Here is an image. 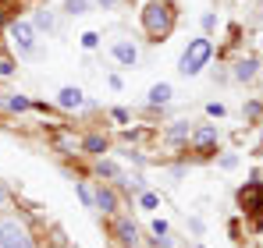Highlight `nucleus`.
<instances>
[{
	"label": "nucleus",
	"mask_w": 263,
	"mask_h": 248,
	"mask_svg": "<svg viewBox=\"0 0 263 248\" xmlns=\"http://www.w3.org/2000/svg\"><path fill=\"white\" fill-rule=\"evenodd\" d=\"M11 71H14V68H11V60H0V78H4V75H11Z\"/></svg>",
	"instance_id": "nucleus-25"
},
{
	"label": "nucleus",
	"mask_w": 263,
	"mask_h": 248,
	"mask_svg": "<svg viewBox=\"0 0 263 248\" xmlns=\"http://www.w3.org/2000/svg\"><path fill=\"white\" fill-rule=\"evenodd\" d=\"M206 114H210V117H224V107H220V103H210Z\"/></svg>",
	"instance_id": "nucleus-22"
},
{
	"label": "nucleus",
	"mask_w": 263,
	"mask_h": 248,
	"mask_svg": "<svg viewBox=\"0 0 263 248\" xmlns=\"http://www.w3.org/2000/svg\"><path fill=\"white\" fill-rule=\"evenodd\" d=\"M4 107H7V110H29L32 103H29L25 96H18V92H7V96H4Z\"/></svg>",
	"instance_id": "nucleus-13"
},
{
	"label": "nucleus",
	"mask_w": 263,
	"mask_h": 248,
	"mask_svg": "<svg viewBox=\"0 0 263 248\" xmlns=\"http://www.w3.org/2000/svg\"><path fill=\"white\" fill-rule=\"evenodd\" d=\"M175 22H178V11H175V4H167V0H149L142 7V29H146V36L153 43L167 39L175 32Z\"/></svg>",
	"instance_id": "nucleus-1"
},
{
	"label": "nucleus",
	"mask_w": 263,
	"mask_h": 248,
	"mask_svg": "<svg viewBox=\"0 0 263 248\" xmlns=\"http://www.w3.org/2000/svg\"><path fill=\"white\" fill-rule=\"evenodd\" d=\"M235 163H238V156H224V160H220V167H224V170H231Z\"/></svg>",
	"instance_id": "nucleus-24"
},
{
	"label": "nucleus",
	"mask_w": 263,
	"mask_h": 248,
	"mask_svg": "<svg viewBox=\"0 0 263 248\" xmlns=\"http://www.w3.org/2000/svg\"><path fill=\"white\" fill-rule=\"evenodd\" d=\"M86 149H89V153H103V138H100V135H89Z\"/></svg>",
	"instance_id": "nucleus-19"
},
{
	"label": "nucleus",
	"mask_w": 263,
	"mask_h": 248,
	"mask_svg": "<svg viewBox=\"0 0 263 248\" xmlns=\"http://www.w3.org/2000/svg\"><path fill=\"white\" fill-rule=\"evenodd\" d=\"M238 202H242V209H249L253 216H263V184L260 181L246 184V188L238 192Z\"/></svg>",
	"instance_id": "nucleus-5"
},
{
	"label": "nucleus",
	"mask_w": 263,
	"mask_h": 248,
	"mask_svg": "<svg viewBox=\"0 0 263 248\" xmlns=\"http://www.w3.org/2000/svg\"><path fill=\"white\" fill-rule=\"evenodd\" d=\"M96 209H103V213H114V209H118V199H114L110 188H100V192H96Z\"/></svg>",
	"instance_id": "nucleus-12"
},
{
	"label": "nucleus",
	"mask_w": 263,
	"mask_h": 248,
	"mask_svg": "<svg viewBox=\"0 0 263 248\" xmlns=\"http://www.w3.org/2000/svg\"><path fill=\"white\" fill-rule=\"evenodd\" d=\"M139 202H142V209H157V206H160V199H157L153 192H142V195H139Z\"/></svg>",
	"instance_id": "nucleus-18"
},
{
	"label": "nucleus",
	"mask_w": 263,
	"mask_h": 248,
	"mask_svg": "<svg viewBox=\"0 0 263 248\" xmlns=\"http://www.w3.org/2000/svg\"><path fill=\"white\" fill-rule=\"evenodd\" d=\"M64 11H68L71 18H79V14L89 11V0H64Z\"/></svg>",
	"instance_id": "nucleus-15"
},
{
	"label": "nucleus",
	"mask_w": 263,
	"mask_h": 248,
	"mask_svg": "<svg viewBox=\"0 0 263 248\" xmlns=\"http://www.w3.org/2000/svg\"><path fill=\"white\" fill-rule=\"evenodd\" d=\"M153 234H160V238H164V234H167V223H164V220H153Z\"/></svg>",
	"instance_id": "nucleus-23"
},
{
	"label": "nucleus",
	"mask_w": 263,
	"mask_h": 248,
	"mask_svg": "<svg viewBox=\"0 0 263 248\" xmlns=\"http://www.w3.org/2000/svg\"><path fill=\"white\" fill-rule=\"evenodd\" d=\"M235 78H238V82H253V78H256V60H253V57L238 60V68H235Z\"/></svg>",
	"instance_id": "nucleus-11"
},
{
	"label": "nucleus",
	"mask_w": 263,
	"mask_h": 248,
	"mask_svg": "<svg viewBox=\"0 0 263 248\" xmlns=\"http://www.w3.org/2000/svg\"><path fill=\"white\" fill-rule=\"evenodd\" d=\"M53 25H57L53 11H40V14H36V29H43V32H53Z\"/></svg>",
	"instance_id": "nucleus-14"
},
{
	"label": "nucleus",
	"mask_w": 263,
	"mask_h": 248,
	"mask_svg": "<svg viewBox=\"0 0 263 248\" xmlns=\"http://www.w3.org/2000/svg\"><path fill=\"white\" fill-rule=\"evenodd\" d=\"M210 57H214V43L210 39H192L189 46H185L181 60H178V71H181L185 78H192V75H199V71L206 68Z\"/></svg>",
	"instance_id": "nucleus-2"
},
{
	"label": "nucleus",
	"mask_w": 263,
	"mask_h": 248,
	"mask_svg": "<svg viewBox=\"0 0 263 248\" xmlns=\"http://www.w3.org/2000/svg\"><path fill=\"white\" fill-rule=\"evenodd\" d=\"M100 174L103 177H118V167L110 163V160H100Z\"/></svg>",
	"instance_id": "nucleus-20"
},
{
	"label": "nucleus",
	"mask_w": 263,
	"mask_h": 248,
	"mask_svg": "<svg viewBox=\"0 0 263 248\" xmlns=\"http://www.w3.org/2000/svg\"><path fill=\"white\" fill-rule=\"evenodd\" d=\"M11 43L22 57H32L36 53V29L29 22H11Z\"/></svg>",
	"instance_id": "nucleus-4"
},
{
	"label": "nucleus",
	"mask_w": 263,
	"mask_h": 248,
	"mask_svg": "<svg viewBox=\"0 0 263 248\" xmlns=\"http://www.w3.org/2000/svg\"><path fill=\"white\" fill-rule=\"evenodd\" d=\"M0 248H32V238L18 220H0Z\"/></svg>",
	"instance_id": "nucleus-3"
},
{
	"label": "nucleus",
	"mask_w": 263,
	"mask_h": 248,
	"mask_svg": "<svg viewBox=\"0 0 263 248\" xmlns=\"http://www.w3.org/2000/svg\"><path fill=\"white\" fill-rule=\"evenodd\" d=\"M192 142H196V149H199V153H210V146L217 142V124H206V128H199V131L192 135Z\"/></svg>",
	"instance_id": "nucleus-8"
},
{
	"label": "nucleus",
	"mask_w": 263,
	"mask_h": 248,
	"mask_svg": "<svg viewBox=\"0 0 263 248\" xmlns=\"http://www.w3.org/2000/svg\"><path fill=\"white\" fill-rule=\"evenodd\" d=\"M96 43H100L96 32H86V36H82V46H86V50H96Z\"/></svg>",
	"instance_id": "nucleus-21"
},
{
	"label": "nucleus",
	"mask_w": 263,
	"mask_h": 248,
	"mask_svg": "<svg viewBox=\"0 0 263 248\" xmlns=\"http://www.w3.org/2000/svg\"><path fill=\"white\" fill-rule=\"evenodd\" d=\"M4 202H7V188L0 184V206H4Z\"/></svg>",
	"instance_id": "nucleus-27"
},
{
	"label": "nucleus",
	"mask_w": 263,
	"mask_h": 248,
	"mask_svg": "<svg viewBox=\"0 0 263 248\" xmlns=\"http://www.w3.org/2000/svg\"><path fill=\"white\" fill-rule=\"evenodd\" d=\"M79 199H82V202H86L89 209H96V192L89 188L86 181H79Z\"/></svg>",
	"instance_id": "nucleus-16"
},
{
	"label": "nucleus",
	"mask_w": 263,
	"mask_h": 248,
	"mask_svg": "<svg viewBox=\"0 0 263 248\" xmlns=\"http://www.w3.org/2000/svg\"><path fill=\"white\" fill-rule=\"evenodd\" d=\"M57 103H61V110H82L86 107V92L79 85H64L57 92Z\"/></svg>",
	"instance_id": "nucleus-7"
},
{
	"label": "nucleus",
	"mask_w": 263,
	"mask_h": 248,
	"mask_svg": "<svg viewBox=\"0 0 263 248\" xmlns=\"http://www.w3.org/2000/svg\"><path fill=\"white\" fill-rule=\"evenodd\" d=\"M96 4H100V7H114L118 0H96Z\"/></svg>",
	"instance_id": "nucleus-26"
},
{
	"label": "nucleus",
	"mask_w": 263,
	"mask_h": 248,
	"mask_svg": "<svg viewBox=\"0 0 263 248\" xmlns=\"http://www.w3.org/2000/svg\"><path fill=\"white\" fill-rule=\"evenodd\" d=\"M110 53H114V60L125 64V68H135V64H139V46L132 39H114L110 43Z\"/></svg>",
	"instance_id": "nucleus-6"
},
{
	"label": "nucleus",
	"mask_w": 263,
	"mask_h": 248,
	"mask_svg": "<svg viewBox=\"0 0 263 248\" xmlns=\"http://www.w3.org/2000/svg\"><path fill=\"white\" fill-rule=\"evenodd\" d=\"M171 96H175V89H171L167 82H160V85H153V89H149V103H153V107L171 103Z\"/></svg>",
	"instance_id": "nucleus-10"
},
{
	"label": "nucleus",
	"mask_w": 263,
	"mask_h": 248,
	"mask_svg": "<svg viewBox=\"0 0 263 248\" xmlns=\"http://www.w3.org/2000/svg\"><path fill=\"white\" fill-rule=\"evenodd\" d=\"M167 138H171V142H185V138H189V128H185V124H175V128L167 131Z\"/></svg>",
	"instance_id": "nucleus-17"
},
{
	"label": "nucleus",
	"mask_w": 263,
	"mask_h": 248,
	"mask_svg": "<svg viewBox=\"0 0 263 248\" xmlns=\"http://www.w3.org/2000/svg\"><path fill=\"white\" fill-rule=\"evenodd\" d=\"M114 231H118V238H121V245L135 248V241H139V231H135V223H132V220H125V216H121V220L114 223Z\"/></svg>",
	"instance_id": "nucleus-9"
}]
</instances>
